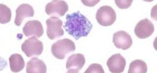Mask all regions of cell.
Masks as SVG:
<instances>
[{
	"instance_id": "cell-1",
	"label": "cell",
	"mask_w": 157,
	"mask_h": 73,
	"mask_svg": "<svg viewBox=\"0 0 157 73\" xmlns=\"http://www.w3.org/2000/svg\"><path fill=\"white\" fill-rule=\"evenodd\" d=\"M93 25L79 11L66 15L64 28L66 32L76 40L86 37L93 29Z\"/></svg>"
},
{
	"instance_id": "cell-2",
	"label": "cell",
	"mask_w": 157,
	"mask_h": 73,
	"mask_svg": "<svg viewBox=\"0 0 157 73\" xmlns=\"http://www.w3.org/2000/svg\"><path fill=\"white\" fill-rule=\"evenodd\" d=\"M75 50L74 42L69 39L59 40L51 47V52L56 58L63 60L70 53Z\"/></svg>"
},
{
	"instance_id": "cell-3",
	"label": "cell",
	"mask_w": 157,
	"mask_h": 73,
	"mask_svg": "<svg viewBox=\"0 0 157 73\" xmlns=\"http://www.w3.org/2000/svg\"><path fill=\"white\" fill-rule=\"evenodd\" d=\"M44 47L42 42L36 36L25 40L21 44V50L28 57L38 56L43 53Z\"/></svg>"
},
{
	"instance_id": "cell-4",
	"label": "cell",
	"mask_w": 157,
	"mask_h": 73,
	"mask_svg": "<svg viewBox=\"0 0 157 73\" xmlns=\"http://www.w3.org/2000/svg\"><path fill=\"white\" fill-rule=\"evenodd\" d=\"M117 15L114 9L110 6L100 7L96 14V19L98 23L103 26H109L116 21Z\"/></svg>"
},
{
	"instance_id": "cell-5",
	"label": "cell",
	"mask_w": 157,
	"mask_h": 73,
	"mask_svg": "<svg viewBox=\"0 0 157 73\" xmlns=\"http://www.w3.org/2000/svg\"><path fill=\"white\" fill-rule=\"evenodd\" d=\"M47 26V35L51 40L63 36L64 34V31L62 28L63 21L56 16H52L46 21Z\"/></svg>"
},
{
	"instance_id": "cell-6",
	"label": "cell",
	"mask_w": 157,
	"mask_h": 73,
	"mask_svg": "<svg viewBox=\"0 0 157 73\" xmlns=\"http://www.w3.org/2000/svg\"><path fill=\"white\" fill-rule=\"evenodd\" d=\"M68 11V5L64 1H52L45 7V12L49 16H63Z\"/></svg>"
},
{
	"instance_id": "cell-7",
	"label": "cell",
	"mask_w": 157,
	"mask_h": 73,
	"mask_svg": "<svg viewBox=\"0 0 157 73\" xmlns=\"http://www.w3.org/2000/svg\"><path fill=\"white\" fill-rule=\"evenodd\" d=\"M85 64L86 58L82 54H74L69 57L67 60L66 63L67 73H78L85 65Z\"/></svg>"
},
{
	"instance_id": "cell-8",
	"label": "cell",
	"mask_w": 157,
	"mask_h": 73,
	"mask_svg": "<svg viewBox=\"0 0 157 73\" xmlns=\"http://www.w3.org/2000/svg\"><path fill=\"white\" fill-rule=\"evenodd\" d=\"M154 26L148 19H145L138 22L134 29L136 36L140 39H146L151 36L154 32Z\"/></svg>"
},
{
	"instance_id": "cell-9",
	"label": "cell",
	"mask_w": 157,
	"mask_h": 73,
	"mask_svg": "<svg viewBox=\"0 0 157 73\" xmlns=\"http://www.w3.org/2000/svg\"><path fill=\"white\" fill-rule=\"evenodd\" d=\"M113 42L117 48L126 50L132 45L131 36L125 31L120 30L115 33Z\"/></svg>"
},
{
	"instance_id": "cell-10",
	"label": "cell",
	"mask_w": 157,
	"mask_h": 73,
	"mask_svg": "<svg viewBox=\"0 0 157 73\" xmlns=\"http://www.w3.org/2000/svg\"><path fill=\"white\" fill-rule=\"evenodd\" d=\"M107 65L111 73H122L125 68L126 60L121 54H115L108 58Z\"/></svg>"
},
{
	"instance_id": "cell-11",
	"label": "cell",
	"mask_w": 157,
	"mask_h": 73,
	"mask_svg": "<svg viewBox=\"0 0 157 73\" xmlns=\"http://www.w3.org/2000/svg\"><path fill=\"white\" fill-rule=\"evenodd\" d=\"M23 32L26 36H36L40 38L44 33L43 25L37 20L29 21L25 24Z\"/></svg>"
},
{
	"instance_id": "cell-12",
	"label": "cell",
	"mask_w": 157,
	"mask_h": 73,
	"mask_svg": "<svg viewBox=\"0 0 157 73\" xmlns=\"http://www.w3.org/2000/svg\"><path fill=\"white\" fill-rule=\"evenodd\" d=\"M34 15V11L32 6L28 4L20 5L16 9V16L14 21L15 25L20 26L25 18L33 17Z\"/></svg>"
},
{
	"instance_id": "cell-13",
	"label": "cell",
	"mask_w": 157,
	"mask_h": 73,
	"mask_svg": "<svg viewBox=\"0 0 157 73\" xmlns=\"http://www.w3.org/2000/svg\"><path fill=\"white\" fill-rule=\"evenodd\" d=\"M26 72L27 73H47V66L43 60L36 57L33 58L27 63Z\"/></svg>"
},
{
	"instance_id": "cell-14",
	"label": "cell",
	"mask_w": 157,
	"mask_h": 73,
	"mask_svg": "<svg viewBox=\"0 0 157 73\" xmlns=\"http://www.w3.org/2000/svg\"><path fill=\"white\" fill-rule=\"evenodd\" d=\"M9 61L10 69L12 72H20L24 68L25 61L22 56L20 54H12L9 58Z\"/></svg>"
},
{
	"instance_id": "cell-15",
	"label": "cell",
	"mask_w": 157,
	"mask_h": 73,
	"mask_svg": "<svg viewBox=\"0 0 157 73\" xmlns=\"http://www.w3.org/2000/svg\"><path fill=\"white\" fill-rule=\"evenodd\" d=\"M147 72V66L143 60H136L129 64L128 73H146Z\"/></svg>"
},
{
	"instance_id": "cell-16",
	"label": "cell",
	"mask_w": 157,
	"mask_h": 73,
	"mask_svg": "<svg viewBox=\"0 0 157 73\" xmlns=\"http://www.w3.org/2000/svg\"><path fill=\"white\" fill-rule=\"evenodd\" d=\"M11 11L7 5L0 4V23L1 24H6L11 21Z\"/></svg>"
},
{
	"instance_id": "cell-17",
	"label": "cell",
	"mask_w": 157,
	"mask_h": 73,
	"mask_svg": "<svg viewBox=\"0 0 157 73\" xmlns=\"http://www.w3.org/2000/svg\"><path fill=\"white\" fill-rule=\"evenodd\" d=\"M85 73H104V71L100 64L94 63L86 69Z\"/></svg>"
},
{
	"instance_id": "cell-18",
	"label": "cell",
	"mask_w": 157,
	"mask_h": 73,
	"mask_svg": "<svg viewBox=\"0 0 157 73\" xmlns=\"http://www.w3.org/2000/svg\"><path fill=\"white\" fill-rule=\"evenodd\" d=\"M133 1L132 0H124V1H118L115 0V2L117 6L120 9H127L132 4Z\"/></svg>"
},
{
	"instance_id": "cell-19",
	"label": "cell",
	"mask_w": 157,
	"mask_h": 73,
	"mask_svg": "<svg viewBox=\"0 0 157 73\" xmlns=\"http://www.w3.org/2000/svg\"><path fill=\"white\" fill-rule=\"evenodd\" d=\"M81 2L86 6L93 7L95 6L97 3H98L100 1H81Z\"/></svg>"
}]
</instances>
